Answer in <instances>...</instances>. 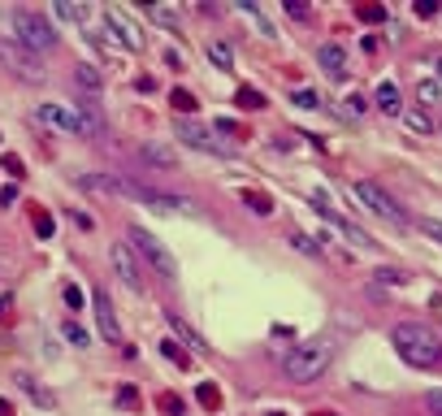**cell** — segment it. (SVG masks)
Instances as JSON below:
<instances>
[{
	"mask_svg": "<svg viewBox=\"0 0 442 416\" xmlns=\"http://www.w3.org/2000/svg\"><path fill=\"white\" fill-rule=\"evenodd\" d=\"M433 70H438V78H442V57H438V66H433Z\"/></svg>",
	"mask_w": 442,
	"mask_h": 416,
	"instance_id": "obj_44",
	"label": "cell"
},
{
	"mask_svg": "<svg viewBox=\"0 0 442 416\" xmlns=\"http://www.w3.org/2000/svg\"><path fill=\"white\" fill-rule=\"evenodd\" d=\"M148 9H152V22H160V26H170V31L178 26V14H174V9H165V5H148Z\"/></svg>",
	"mask_w": 442,
	"mask_h": 416,
	"instance_id": "obj_24",
	"label": "cell"
},
{
	"mask_svg": "<svg viewBox=\"0 0 442 416\" xmlns=\"http://www.w3.org/2000/svg\"><path fill=\"white\" fill-rule=\"evenodd\" d=\"M200 403H204V407H217L221 399H217V390H212V386H200Z\"/></svg>",
	"mask_w": 442,
	"mask_h": 416,
	"instance_id": "obj_37",
	"label": "cell"
},
{
	"mask_svg": "<svg viewBox=\"0 0 442 416\" xmlns=\"http://www.w3.org/2000/svg\"><path fill=\"white\" fill-rule=\"evenodd\" d=\"M291 247H295V251H304V256H321V247H317V239H308V234H299V230L291 234Z\"/></svg>",
	"mask_w": 442,
	"mask_h": 416,
	"instance_id": "obj_21",
	"label": "cell"
},
{
	"mask_svg": "<svg viewBox=\"0 0 442 416\" xmlns=\"http://www.w3.org/2000/svg\"><path fill=\"white\" fill-rule=\"evenodd\" d=\"M174 130H178V139H183L187 147H195V152H208V156L230 152L221 139H212V130H208V126H200L195 118H178V122H174Z\"/></svg>",
	"mask_w": 442,
	"mask_h": 416,
	"instance_id": "obj_9",
	"label": "cell"
},
{
	"mask_svg": "<svg viewBox=\"0 0 442 416\" xmlns=\"http://www.w3.org/2000/svg\"><path fill=\"white\" fill-rule=\"evenodd\" d=\"M364 109H369V104H364V95H347V109H343L347 118H360Z\"/></svg>",
	"mask_w": 442,
	"mask_h": 416,
	"instance_id": "obj_31",
	"label": "cell"
},
{
	"mask_svg": "<svg viewBox=\"0 0 442 416\" xmlns=\"http://www.w3.org/2000/svg\"><path fill=\"white\" fill-rule=\"evenodd\" d=\"M139 161L152 170H178V152L160 139H148V143H139Z\"/></svg>",
	"mask_w": 442,
	"mask_h": 416,
	"instance_id": "obj_12",
	"label": "cell"
},
{
	"mask_svg": "<svg viewBox=\"0 0 442 416\" xmlns=\"http://www.w3.org/2000/svg\"><path fill=\"white\" fill-rule=\"evenodd\" d=\"M317 61H321V70H325L329 78H347V52H343L339 43H321Z\"/></svg>",
	"mask_w": 442,
	"mask_h": 416,
	"instance_id": "obj_15",
	"label": "cell"
},
{
	"mask_svg": "<svg viewBox=\"0 0 442 416\" xmlns=\"http://www.w3.org/2000/svg\"><path fill=\"white\" fill-rule=\"evenodd\" d=\"M0 66H5L14 78H22V83H43V61L31 48H22L14 35H0Z\"/></svg>",
	"mask_w": 442,
	"mask_h": 416,
	"instance_id": "obj_7",
	"label": "cell"
},
{
	"mask_svg": "<svg viewBox=\"0 0 442 416\" xmlns=\"http://www.w3.org/2000/svg\"><path fill=\"white\" fill-rule=\"evenodd\" d=\"M239 9H243V14H260V9L252 5V0H243V5H239ZM256 26H260V35H269V39H273V26H269L264 18H256Z\"/></svg>",
	"mask_w": 442,
	"mask_h": 416,
	"instance_id": "obj_28",
	"label": "cell"
},
{
	"mask_svg": "<svg viewBox=\"0 0 442 416\" xmlns=\"http://www.w3.org/2000/svg\"><path fill=\"white\" fill-rule=\"evenodd\" d=\"M416 100H421V104H433V100H438V83H421V87H416Z\"/></svg>",
	"mask_w": 442,
	"mask_h": 416,
	"instance_id": "obj_29",
	"label": "cell"
},
{
	"mask_svg": "<svg viewBox=\"0 0 442 416\" xmlns=\"http://www.w3.org/2000/svg\"><path fill=\"white\" fill-rule=\"evenodd\" d=\"M35 230H39V234L48 239V234H52V217H43V213H35Z\"/></svg>",
	"mask_w": 442,
	"mask_h": 416,
	"instance_id": "obj_39",
	"label": "cell"
},
{
	"mask_svg": "<svg viewBox=\"0 0 442 416\" xmlns=\"http://www.w3.org/2000/svg\"><path fill=\"white\" fill-rule=\"evenodd\" d=\"M100 18H104V35H113V43H122L126 52H143V31H139V22H135L126 9L108 5Z\"/></svg>",
	"mask_w": 442,
	"mask_h": 416,
	"instance_id": "obj_8",
	"label": "cell"
},
{
	"mask_svg": "<svg viewBox=\"0 0 442 416\" xmlns=\"http://www.w3.org/2000/svg\"><path fill=\"white\" fill-rule=\"evenodd\" d=\"M91 303H96V326H100V338H104V343H118V312H113V299H108L104 291H96V295H91Z\"/></svg>",
	"mask_w": 442,
	"mask_h": 416,
	"instance_id": "obj_13",
	"label": "cell"
},
{
	"mask_svg": "<svg viewBox=\"0 0 442 416\" xmlns=\"http://www.w3.org/2000/svg\"><path fill=\"white\" fill-rule=\"evenodd\" d=\"M160 407H165V412H170V416H183V403H178L174 395H165V399H160Z\"/></svg>",
	"mask_w": 442,
	"mask_h": 416,
	"instance_id": "obj_38",
	"label": "cell"
},
{
	"mask_svg": "<svg viewBox=\"0 0 442 416\" xmlns=\"http://www.w3.org/2000/svg\"><path fill=\"white\" fill-rule=\"evenodd\" d=\"M165 321L174 326V334H178V338H183V343H187L191 351H208V347H204V338H200V334H195V330H191V326H187L183 317H178V312H165Z\"/></svg>",
	"mask_w": 442,
	"mask_h": 416,
	"instance_id": "obj_18",
	"label": "cell"
},
{
	"mask_svg": "<svg viewBox=\"0 0 442 416\" xmlns=\"http://www.w3.org/2000/svg\"><path fill=\"white\" fill-rule=\"evenodd\" d=\"M321 416H334V412H321Z\"/></svg>",
	"mask_w": 442,
	"mask_h": 416,
	"instance_id": "obj_46",
	"label": "cell"
},
{
	"mask_svg": "<svg viewBox=\"0 0 442 416\" xmlns=\"http://www.w3.org/2000/svg\"><path fill=\"white\" fill-rule=\"evenodd\" d=\"M269 416H282V412H269Z\"/></svg>",
	"mask_w": 442,
	"mask_h": 416,
	"instance_id": "obj_45",
	"label": "cell"
},
{
	"mask_svg": "<svg viewBox=\"0 0 442 416\" xmlns=\"http://www.w3.org/2000/svg\"><path fill=\"white\" fill-rule=\"evenodd\" d=\"M126 239H130V251L143 260V265L156 274V278H165V282H174L178 278V260L165 251V243L152 234V230H143V226H130L126 230Z\"/></svg>",
	"mask_w": 442,
	"mask_h": 416,
	"instance_id": "obj_4",
	"label": "cell"
},
{
	"mask_svg": "<svg viewBox=\"0 0 442 416\" xmlns=\"http://www.w3.org/2000/svg\"><path fill=\"white\" fill-rule=\"evenodd\" d=\"M18 199V187H0V208H9Z\"/></svg>",
	"mask_w": 442,
	"mask_h": 416,
	"instance_id": "obj_40",
	"label": "cell"
},
{
	"mask_svg": "<svg viewBox=\"0 0 442 416\" xmlns=\"http://www.w3.org/2000/svg\"><path fill=\"white\" fill-rule=\"evenodd\" d=\"M108 260H113V269H118V278L130 286V291H143V278H139V265H135V256H130V247L126 243H113L108 247Z\"/></svg>",
	"mask_w": 442,
	"mask_h": 416,
	"instance_id": "obj_11",
	"label": "cell"
},
{
	"mask_svg": "<svg viewBox=\"0 0 442 416\" xmlns=\"http://www.w3.org/2000/svg\"><path fill=\"white\" fill-rule=\"evenodd\" d=\"M208 57H212V61H217V66H221V70H226V66H230V61H235V52H230V48H226V43H208Z\"/></svg>",
	"mask_w": 442,
	"mask_h": 416,
	"instance_id": "obj_25",
	"label": "cell"
},
{
	"mask_svg": "<svg viewBox=\"0 0 442 416\" xmlns=\"http://www.w3.org/2000/svg\"><path fill=\"white\" fill-rule=\"evenodd\" d=\"M74 87H78L87 100H100V95H104V78H100L96 66H78V70H74Z\"/></svg>",
	"mask_w": 442,
	"mask_h": 416,
	"instance_id": "obj_16",
	"label": "cell"
},
{
	"mask_svg": "<svg viewBox=\"0 0 442 416\" xmlns=\"http://www.w3.org/2000/svg\"><path fill=\"white\" fill-rule=\"evenodd\" d=\"M61 334H66V338H70L74 347H87V330H83L78 321H66V330H61Z\"/></svg>",
	"mask_w": 442,
	"mask_h": 416,
	"instance_id": "obj_26",
	"label": "cell"
},
{
	"mask_svg": "<svg viewBox=\"0 0 442 416\" xmlns=\"http://www.w3.org/2000/svg\"><path fill=\"white\" fill-rule=\"evenodd\" d=\"M235 100H239V109H260V104H264V95H260V91H252V87H239V95H235Z\"/></svg>",
	"mask_w": 442,
	"mask_h": 416,
	"instance_id": "obj_22",
	"label": "cell"
},
{
	"mask_svg": "<svg viewBox=\"0 0 442 416\" xmlns=\"http://www.w3.org/2000/svg\"><path fill=\"white\" fill-rule=\"evenodd\" d=\"M438 14V0H416V18H433Z\"/></svg>",
	"mask_w": 442,
	"mask_h": 416,
	"instance_id": "obj_35",
	"label": "cell"
},
{
	"mask_svg": "<svg viewBox=\"0 0 442 416\" xmlns=\"http://www.w3.org/2000/svg\"><path fill=\"white\" fill-rule=\"evenodd\" d=\"M425 407H429V412H433V416H442V386H438V390H429V395H425Z\"/></svg>",
	"mask_w": 442,
	"mask_h": 416,
	"instance_id": "obj_33",
	"label": "cell"
},
{
	"mask_svg": "<svg viewBox=\"0 0 442 416\" xmlns=\"http://www.w3.org/2000/svg\"><path fill=\"white\" fill-rule=\"evenodd\" d=\"M174 109L178 113H195V95L191 91H174Z\"/></svg>",
	"mask_w": 442,
	"mask_h": 416,
	"instance_id": "obj_27",
	"label": "cell"
},
{
	"mask_svg": "<svg viewBox=\"0 0 442 416\" xmlns=\"http://www.w3.org/2000/svg\"><path fill=\"white\" fill-rule=\"evenodd\" d=\"M291 100L299 104V109H321V95H317V91H308V87H299V91H291Z\"/></svg>",
	"mask_w": 442,
	"mask_h": 416,
	"instance_id": "obj_23",
	"label": "cell"
},
{
	"mask_svg": "<svg viewBox=\"0 0 442 416\" xmlns=\"http://www.w3.org/2000/svg\"><path fill=\"white\" fill-rule=\"evenodd\" d=\"M373 100H377V109H381V113H391V118H404V100H399V87H395V83H377Z\"/></svg>",
	"mask_w": 442,
	"mask_h": 416,
	"instance_id": "obj_17",
	"label": "cell"
},
{
	"mask_svg": "<svg viewBox=\"0 0 442 416\" xmlns=\"http://www.w3.org/2000/svg\"><path fill=\"white\" fill-rule=\"evenodd\" d=\"M78 182L83 187H91V191H108V195H126V199H135V204H148V208H156V213H191V199H183V195H165V191H152V187H143V182H135V178H118V174H78Z\"/></svg>",
	"mask_w": 442,
	"mask_h": 416,
	"instance_id": "obj_1",
	"label": "cell"
},
{
	"mask_svg": "<svg viewBox=\"0 0 442 416\" xmlns=\"http://www.w3.org/2000/svg\"><path fill=\"white\" fill-rule=\"evenodd\" d=\"M421 230H425L429 239H438V243H442V222H433V217H425V222H421Z\"/></svg>",
	"mask_w": 442,
	"mask_h": 416,
	"instance_id": "obj_34",
	"label": "cell"
},
{
	"mask_svg": "<svg viewBox=\"0 0 442 416\" xmlns=\"http://www.w3.org/2000/svg\"><path fill=\"white\" fill-rule=\"evenodd\" d=\"M334 338H308V343H299V347H291L287 351V360H282V373L291 378V382H317L329 364H334Z\"/></svg>",
	"mask_w": 442,
	"mask_h": 416,
	"instance_id": "obj_3",
	"label": "cell"
},
{
	"mask_svg": "<svg viewBox=\"0 0 442 416\" xmlns=\"http://www.w3.org/2000/svg\"><path fill=\"white\" fill-rule=\"evenodd\" d=\"M391 343H395L399 360L412 364V369H433V364H442V338L425 321H399L391 330Z\"/></svg>",
	"mask_w": 442,
	"mask_h": 416,
	"instance_id": "obj_2",
	"label": "cell"
},
{
	"mask_svg": "<svg viewBox=\"0 0 442 416\" xmlns=\"http://www.w3.org/2000/svg\"><path fill=\"white\" fill-rule=\"evenodd\" d=\"M247 204H252V213H273V208H269V195H247Z\"/></svg>",
	"mask_w": 442,
	"mask_h": 416,
	"instance_id": "obj_36",
	"label": "cell"
},
{
	"mask_svg": "<svg viewBox=\"0 0 442 416\" xmlns=\"http://www.w3.org/2000/svg\"><path fill=\"white\" fill-rule=\"evenodd\" d=\"M14 39L22 48H31L35 57L57 48V31H52V22L43 14H35V9H14Z\"/></svg>",
	"mask_w": 442,
	"mask_h": 416,
	"instance_id": "obj_5",
	"label": "cell"
},
{
	"mask_svg": "<svg viewBox=\"0 0 442 416\" xmlns=\"http://www.w3.org/2000/svg\"><path fill=\"white\" fill-rule=\"evenodd\" d=\"M118 399H122V407H135V403H139V395H135V390H130V386H126V390H122V395H118Z\"/></svg>",
	"mask_w": 442,
	"mask_h": 416,
	"instance_id": "obj_43",
	"label": "cell"
},
{
	"mask_svg": "<svg viewBox=\"0 0 442 416\" xmlns=\"http://www.w3.org/2000/svg\"><path fill=\"white\" fill-rule=\"evenodd\" d=\"M360 18H364V22H386V9H381V5H364Z\"/></svg>",
	"mask_w": 442,
	"mask_h": 416,
	"instance_id": "obj_32",
	"label": "cell"
},
{
	"mask_svg": "<svg viewBox=\"0 0 442 416\" xmlns=\"http://www.w3.org/2000/svg\"><path fill=\"white\" fill-rule=\"evenodd\" d=\"M66 303L78 308V303H83V291H78V286H66Z\"/></svg>",
	"mask_w": 442,
	"mask_h": 416,
	"instance_id": "obj_42",
	"label": "cell"
},
{
	"mask_svg": "<svg viewBox=\"0 0 442 416\" xmlns=\"http://www.w3.org/2000/svg\"><path fill=\"white\" fill-rule=\"evenodd\" d=\"M35 122L52 126V130H66V135H78V113L70 109V104H39Z\"/></svg>",
	"mask_w": 442,
	"mask_h": 416,
	"instance_id": "obj_10",
	"label": "cell"
},
{
	"mask_svg": "<svg viewBox=\"0 0 442 416\" xmlns=\"http://www.w3.org/2000/svg\"><path fill=\"white\" fill-rule=\"evenodd\" d=\"M351 195L369 208V213H377L381 222H395V226H408V213H404V208H399V199L391 195V191H386L381 182H351Z\"/></svg>",
	"mask_w": 442,
	"mask_h": 416,
	"instance_id": "obj_6",
	"label": "cell"
},
{
	"mask_svg": "<svg viewBox=\"0 0 442 416\" xmlns=\"http://www.w3.org/2000/svg\"><path fill=\"white\" fill-rule=\"evenodd\" d=\"M404 118H408V126H412V130H421V135H425V130H429V126H433V122H429V113H425V109H404Z\"/></svg>",
	"mask_w": 442,
	"mask_h": 416,
	"instance_id": "obj_20",
	"label": "cell"
},
{
	"mask_svg": "<svg viewBox=\"0 0 442 416\" xmlns=\"http://www.w3.org/2000/svg\"><path fill=\"white\" fill-rule=\"evenodd\" d=\"M282 9H287V18H308V5H304V0H282Z\"/></svg>",
	"mask_w": 442,
	"mask_h": 416,
	"instance_id": "obj_30",
	"label": "cell"
},
{
	"mask_svg": "<svg viewBox=\"0 0 442 416\" xmlns=\"http://www.w3.org/2000/svg\"><path fill=\"white\" fill-rule=\"evenodd\" d=\"M74 113H78V135H83V139H104V135H108V126H104V118H100V109H96V100L74 104Z\"/></svg>",
	"mask_w": 442,
	"mask_h": 416,
	"instance_id": "obj_14",
	"label": "cell"
},
{
	"mask_svg": "<svg viewBox=\"0 0 442 416\" xmlns=\"http://www.w3.org/2000/svg\"><path fill=\"white\" fill-rule=\"evenodd\" d=\"M57 14H61L66 22H78V26H87V18H91V9L78 5V0H57Z\"/></svg>",
	"mask_w": 442,
	"mask_h": 416,
	"instance_id": "obj_19",
	"label": "cell"
},
{
	"mask_svg": "<svg viewBox=\"0 0 442 416\" xmlns=\"http://www.w3.org/2000/svg\"><path fill=\"white\" fill-rule=\"evenodd\" d=\"M377 282H404L399 269H377Z\"/></svg>",
	"mask_w": 442,
	"mask_h": 416,
	"instance_id": "obj_41",
	"label": "cell"
}]
</instances>
